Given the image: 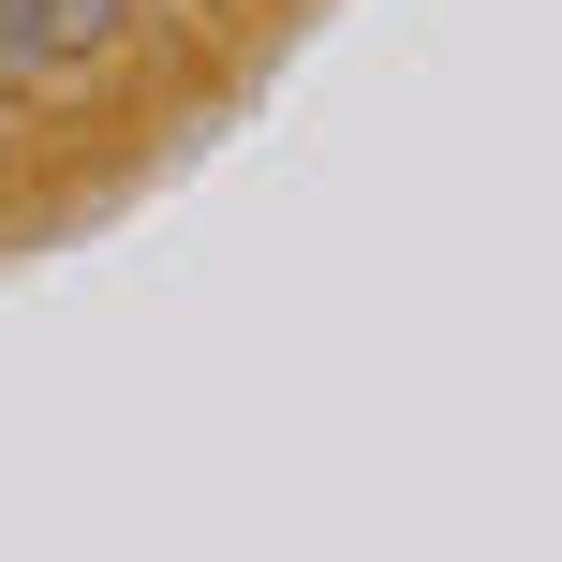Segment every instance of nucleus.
I'll use <instances>...</instances> for the list:
<instances>
[{
	"label": "nucleus",
	"mask_w": 562,
	"mask_h": 562,
	"mask_svg": "<svg viewBox=\"0 0 562 562\" xmlns=\"http://www.w3.org/2000/svg\"><path fill=\"white\" fill-rule=\"evenodd\" d=\"M119 15H134V0H45V45L89 59V45H119Z\"/></svg>",
	"instance_id": "f257e3e1"
},
{
	"label": "nucleus",
	"mask_w": 562,
	"mask_h": 562,
	"mask_svg": "<svg viewBox=\"0 0 562 562\" xmlns=\"http://www.w3.org/2000/svg\"><path fill=\"white\" fill-rule=\"evenodd\" d=\"M45 59H59V45H45V0H0V89L45 75Z\"/></svg>",
	"instance_id": "f03ea898"
}]
</instances>
